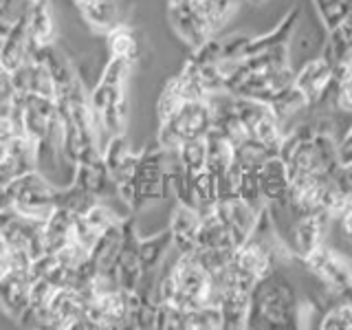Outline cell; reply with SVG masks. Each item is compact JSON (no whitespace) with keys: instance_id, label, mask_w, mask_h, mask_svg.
Masks as SVG:
<instances>
[{"instance_id":"obj_41","label":"cell","mask_w":352,"mask_h":330,"mask_svg":"<svg viewBox=\"0 0 352 330\" xmlns=\"http://www.w3.org/2000/svg\"><path fill=\"white\" fill-rule=\"evenodd\" d=\"M247 3H249V5H262L264 0H247Z\"/></svg>"},{"instance_id":"obj_8","label":"cell","mask_w":352,"mask_h":330,"mask_svg":"<svg viewBox=\"0 0 352 330\" xmlns=\"http://www.w3.org/2000/svg\"><path fill=\"white\" fill-rule=\"evenodd\" d=\"M214 212L220 220H223L231 234H234L238 245H242V242L249 238L253 225H256V218H258L256 209L249 207L236 192H220L216 198Z\"/></svg>"},{"instance_id":"obj_14","label":"cell","mask_w":352,"mask_h":330,"mask_svg":"<svg viewBox=\"0 0 352 330\" xmlns=\"http://www.w3.org/2000/svg\"><path fill=\"white\" fill-rule=\"evenodd\" d=\"M27 29L33 47H51L58 38V29H55L53 9L49 0H33L27 7Z\"/></svg>"},{"instance_id":"obj_11","label":"cell","mask_w":352,"mask_h":330,"mask_svg":"<svg viewBox=\"0 0 352 330\" xmlns=\"http://www.w3.org/2000/svg\"><path fill=\"white\" fill-rule=\"evenodd\" d=\"M258 183L267 205L289 209V172H286V163L278 154L260 165Z\"/></svg>"},{"instance_id":"obj_5","label":"cell","mask_w":352,"mask_h":330,"mask_svg":"<svg viewBox=\"0 0 352 330\" xmlns=\"http://www.w3.org/2000/svg\"><path fill=\"white\" fill-rule=\"evenodd\" d=\"M139 231L135 218H124L121 220V247L115 260V278L119 289H124L126 293L137 291V286L141 284L143 269L139 260Z\"/></svg>"},{"instance_id":"obj_43","label":"cell","mask_w":352,"mask_h":330,"mask_svg":"<svg viewBox=\"0 0 352 330\" xmlns=\"http://www.w3.org/2000/svg\"><path fill=\"white\" fill-rule=\"evenodd\" d=\"M27 3H33V0H27Z\"/></svg>"},{"instance_id":"obj_40","label":"cell","mask_w":352,"mask_h":330,"mask_svg":"<svg viewBox=\"0 0 352 330\" xmlns=\"http://www.w3.org/2000/svg\"><path fill=\"white\" fill-rule=\"evenodd\" d=\"M5 152H7V148L3 146V143H0V161H3V157H5Z\"/></svg>"},{"instance_id":"obj_25","label":"cell","mask_w":352,"mask_h":330,"mask_svg":"<svg viewBox=\"0 0 352 330\" xmlns=\"http://www.w3.org/2000/svg\"><path fill=\"white\" fill-rule=\"evenodd\" d=\"M97 203H99L97 194L84 190V187H80L73 181L66 187H58V207L69 209V212H73L75 216L86 214L88 209L95 207Z\"/></svg>"},{"instance_id":"obj_31","label":"cell","mask_w":352,"mask_h":330,"mask_svg":"<svg viewBox=\"0 0 352 330\" xmlns=\"http://www.w3.org/2000/svg\"><path fill=\"white\" fill-rule=\"evenodd\" d=\"M53 256L58 258V262L64 269L77 273L84 264H88V260H91V249H86L77 240H71V242H66L58 253H53Z\"/></svg>"},{"instance_id":"obj_33","label":"cell","mask_w":352,"mask_h":330,"mask_svg":"<svg viewBox=\"0 0 352 330\" xmlns=\"http://www.w3.org/2000/svg\"><path fill=\"white\" fill-rule=\"evenodd\" d=\"M220 42H223V60H242V58H247L251 36L236 33V36H229Z\"/></svg>"},{"instance_id":"obj_32","label":"cell","mask_w":352,"mask_h":330,"mask_svg":"<svg viewBox=\"0 0 352 330\" xmlns=\"http://www.w3.org/2000/svg\"><path fill=\"white\" fill-rule=\"evenodd\" d=\"M130 143H128V137L126 135H115V137H110L108 143H106V148L102 152V157H104V163H106V168L108 172H113L117 165L124 161L128 154H130Z\"/></svg>"},{"instance_id":"obj_29","label":"cell","mask_w":352,"mask_h":330,"mask_svg":"<svg viewBox=\"0 0 352 330\" xmlns=\"http://www.w3.org/2000/svg\"><path fill=\"white\" fill-rule=\"evenodd\" d=\"M223 328V313L218 306L192 308L183 313V330H216Z\"/></svg>"},{"instance_id":"obj_17","label":"cell","mask_w":352,"mask_h":330,"mask_svg":"<svg viewBox=\"0 0 352 330\" xmlns=\"http://www.w3.org/2000/svg\"><path fill=\"white\" fill-rule=\"evenodd\" d=\"M172 249V231L170 227L159 231V234L141 238L139 240V260L143 275H157L161 269V264L168 258V253Z\"/></svg>"},{"instance_id":"obj_28","label":"cell","mask_w":352,"mask_h":330,"mask_svg":"<svg viewBox=\"0 0 352 330\" xmlns=\"http://www.w3.org/2000/svg\"><path fill=\"white\" fill-rule=\"evenodd\" d=\"M335 302L324 308L319 328L322 330H352V304H348L344 297H339L335 291Z\"/></svg>"},{"instance_id":"obj_13","label":"cell","mask_w":352,"mask_h":330,"mask_svg":"<svg viewBox=\"0 0 352 330\" xmlns=\"http://www.w3.org/2000/svg\"><path fill=\"white\" fill-rule=\"evenodd\" d=\"M31 51V38L27 29V11L16 22H11V27L5 36L3 47H0V66L9 73L16 71L20 64H25Z\"/></svg>"},{"instance_id":"obj_12","label":"cell","mask_w":352,"mask_h":330,"mask_svg":"<svg viewBox=\"0 0 352 330\" xmlns=\"http://www.w3.org/2000/svg\"><path fill=\"white\" fill-rule=\"evenodd\" d=\"M198 227H201V212L192 205L176 203L170 220L172 249H176L179 253H192L196 249Z\"/></svg>"},{"instance_id":"obj_42","label":"cell","mask_w":352,"mask_h":330,"mask_svg":"<svg viewBox=\"0 0 352 330\" xmlns=\"http://www.w3.org/2000/svg\"><path fill=\"white\" fill-rule=\"evenodd\" d=\"M82 3H86V0H75V5H82Z\"/></svg>"},{"instance_id":"obj_7","label":"cell","mask_w":352,"mask_h":330,"mask_svg":"<svg viewBox=\"0 0 352 330\" xmlns=\"http://www.w3.org/2000/svg\"><path fill=\"white\" fill-rule=\"evenodd\" d=\"M168 16H170L174 31L179 33L192 49L201 47L205 40L214 38L203 18L201 0H168Z\"/></svg>"},{"instance_id":"obj_3","label":"cell","mask_w":352,"mask_h":330,"mask_svg":"<svg viewBox=\"0 0 352 330\" xmlns=\"http://www.w3.org/2000/svg\"><path fill=\"white\" fill-rule=\"evenodd\" d=\"M5 187L11 196L14 209L22 216L47 220L53 209L58 207V187L40 170L20 174Z\"/></svg>"},{"instance_id":"obj_20","label":"cell","mask_w":352,"mask_h":330,"mask_svg":"<svg viewBox=\"0 0 352 330\" xmlns=\"http://www.w3.org/2000/svg\"><path fill=\"white\" fill-rule=\"evenodd\" d=\"M73 183H77L84 190L97 194L102 198L113 185V179H110V172L104 163V157H99L95 161H86V163H75L73 165Z\"/></svg>"},{"instance_id":"obj_39","label":"cell","mask_w":352,"mask_h":330,"mask_svg":"<svg viewBox=\"0 0 352 330\" xmlns=\"http://www.w3.org/2000/svg\"><path fill=\"white\" fill-rule=\"evenodd\" d=\"M339 297H344V300H346L348 304H352V286H350V289H348V291H344V293H341Z\"/></svg>"},{"instance_id":"obj_22","label":"cell","mask_w":352,"mask_h":330,"mask_svg":"<svg viewBox=\"0 0 352 330\" xmlns=\"http://www.w3.org/2000/svg\"><path fill=\"white\" fill-rule=\"evenodd\" d=\"M119 247H121V223L108 227L95 242V247L91 249V262L97 273H115L113 269H115Z\"/></svg>"},{"instance_id":"obj_2","label":"cell","mask_w":352,"mask_h":330,"mask_svg":"<svg viewBox=\"0 0 352 330\" xmlns=\"http://www.w3.org/2000/svg\"><path fill=\"white\" fill-rule=\"evenodd\" d=\"M159 137L157 143L165 150H176L183 141L190 139H205V135L214 126V110L205 99H190L181 104L172 117L159 121Z\"/></svg>"},{"instance_id":"obj_23","label":"cell","mask_w":352,"mask_h":330,"mask_svg":"<svg viewBox=\"0 0 352 330\" xmlns=\"http://www.w3.org/2000/svg\"><path fill=\"white\" fill-rule=\"evenodd\" d=\"M249 306H251V293H245V291H223V300H220L223 328L225 330L247 328Z\"/></svg>"},{"instance_id":"obj_35","label":"cell","mask_w":352,"mask_h":330,"mask_svg":"<svg viewBox=\"0 0 352 330\" xmlns=\"http://www.w3.org/2000/svg\"><path fill=\"white\" fill-rule=\"evenodd\" d=\"M341 218V225H344V231H346V236L352 240V198L346 203V207L341 209V214L337 216Z\"/></svg>"},{"instance_id":"obj_9","label":"cell","mask_w":352,"mask_h":330,"mask_svg":"<svg viewBox=\"0 0 352 330\" xmlns=\"http://www.w3.org/2000/svg\"><path fill=\"white\" fill-rule=\"evenodd\" d=\"M330 216L326 209L317 207L311 212L300 214L295 218L293 225V236H295V256L300 262H304L311 253L324 245V234L330 223Z\"/></svg>"},{"instance_id":"obj_19","label":"cell","mask_w":352,"mask_h":330,"mask_svg":"<svg viewBox=\"0 0 352 330\" xmlns=\"http://www.w3.org/2000/svg\"><path fill=\"white\" fill-rule=\"evenodd\" d=\"M300 16H302V5H295L289 14L280 20V25L275 29H271L269 33H264V36L251 38L247 55H258V53H264L269 49L282 47V44H289L291 36H293V29H295L297 22H300Z\"/></svg>"},{"instance_id":"obj_10","label":"cell","mask_w":352,"mask_h":330,"mask_svg":"<svg viewBox=\"0 0 352 330\" xmlns=\"http://www.w3.org/2000/svg\"><path fill=\"white\" fill-rule=\"evenodd\" d=\"M31 271L27 269H9L0 278V308L9 315L14 322H20L29 306V293H31Z\"/></svg>"},{"instance_id":"obj_6","label":"cell","mask_w":352,"mask_h":330,"mask_svg":"<svg viewBox=\"0 0 352 330\" xmlns=\"http://www.w3.org/2000/svg\"><path fill=\"white\" fill-rule=\"evenodd\" d=\"M304 264L337 295H341L352 286V262L346 260L335 249H330L326 242L322 247H317L304 260Z\"/></svg>"},{"instance_id":"obj_34","label":"cell","mask_w":352,"mask_h":330,"mask_svg":"<svg viewBox=\"0 0 352 330\" xmlns=\"http://www.w3.org/2000/svg\"><path fill=\"white\" fill-rule=\"evenodd\" d=\"M18 135H25V132L20 130L18 121L11 117V110L9 113H0V143L7 146V143L14 141Z\"/></svg>"},{"instance_id":"obj_18","label":"cell","mask_w":352,"mask_h":330,"mask_svg":"<svg viewBox=\"0 0 352 330\" xmlns=\"http://www.w3.org/2000/svg\"><path fill=\"white\" fill-rule=\"evenodd\" d=\"M205 150H207V170L212 172L216 179H223L236 157L234 143H231L220 130L212 128L205 135Z\"/></svg>"},{"instance_id":"obj_27","label":"cell","mask_w":352,"mask_h":330,"mask_svg":"<svg viewBox=\"0 0 352 330\" xmlns=\"http://www.w3.org/2000/svg\"><path fill=\"white\" fill-rule=\"evenodd\" d=\"M236 9H238V0H201L203 18L212 36H216L227 25L229 18L236 14Z\"/></svg>"},{"instance_id":"obj_24","label":"cell","mask_w":352,"mask_h":330,"mask_svg":"<svg viewBox=\"0 0 352 330\" xmlns=\"http://www.w3.org/2000/svg\"><path fill=\"white\" fill-rule=\"evenodd\" d=\"M108 51H110V58H121V60H128L135 64L139 58L137 33L121 22L119 27H115L108 33Z\"/></svg>"},{"instance_id":"obj_16","label":"cell","mask_w":352,"mask_h":330,"mask_svg":"<svg viewBox=\"0 0 352 330\" xmlns=\"http://www.w3.org/2000/svg\"><path fill=\"white\" fill-rule=\"evenodd\" d=\"M77 7L82 11L86 25L97 33L108 36L115 27L121 25L119 0H86Z\"/></svg>"},{"instance_id":"obj_38","label":"cell","mask_w":352,"mask_h":330,"mask_svg":"<svg viewBox=\"0 0 352 330\" xmlns=\"http://www.w3.org/2000/svg\"><path fill=\"white\" fill-rule=\"evenodd\" d=\"M9 27H11V25H0V47H3V42H5V36H7Z\"/></svg>"},{"instance_id":"obj_30","label":"cell","mask_w":352,"mask_h":330,"mask_svg":"<svg viewBox=\"0 0 352 330\" xmlns=\"http://www.w3.org/2000/svg\"><path fill=\"white\" fill-rule=\"evenodd\" d=\"M313 3L328 31L337 29L341 25V20H344L346 14L352 9V0H313Z\"/></svg>"},{"instance_id":"obj_1","label":"cell","mask_w":352,"mask_h":330,"mask_svg":"<svg viewBox=\"0 0 352 330\" xmlns=\"http://www.w3.org/2000/svg\"><path fill=\"white\" fill-rule=\"evenodd\" d=\"M297 297L291 282L275 269L264 280H258L251 293L247 328H297Z\"/></svg>"},{"instance_id":"obj_4","label":"cell","mask_w":352,"mask_h":330,"mask_svg":"<svg viewBox=\"0 0 352 330\" xmlns=\"http://www.w3.org/2000/svg\"><path fill=\"white\" fill-rule=\"evenodd\" d=\"M137 212L148 203L159 201L168 187V174H165V148L159 143L148 146L139 152V168H137Z\"/></svg>"},{"instance_id":"obj_21","label":"cell","mask_w":352,"mask_h":330,"mask_svg":"<svg viewBox=\"0 0 352 330\" xmlns=\"http://www.w3.org/2000/svg\"><path fill=\"white\" fill-rule=\"evenodd\" d=\"M42 60L47 64V69L55 82V97L60 93L71 91V88L80 82V75L75 73L73 64L58 47H55V44H51V47H42Z\"/></svg>"},{"instance_id":"obj_36","label":"cell","mask_w":352,"mask_h":330,"mask_svg":"<svg viewBox=\"0 0 352 330\" xmlns=\"http://www.w3.org/2000/svg\"><path fill=\"white\" fill-rule=\"evenodd\" d=\"M9 271V253H7V245L5 240L0 238V278Z\"/></svg>"},{"instance_id":"obj_37","label":"cell","mask_w":352,"mask_h":330,"mask_svg":"<svg viewBox=\"0 0 352 330\" xmlns=\"http://www.w3.org/2000/svg\"><path fill=\"white\" fill-rule=\"evenodd\" d=\"M11 207H14V203H11V196L7 192V187L0 185V212H3V209H11Z\"/></svg>"},{"instance_id":"obj_26","label":"cell","mask_w":352,"mask_h":330,"mask_svg":"<svg viewBox=\"0 0 352 330\" xmlns=\"http://www.w3.org/2000/svg\"><path fill=\"white\" fill-rule=\"evenodd\" d=\"M176 154H179V161L183 165L185 174L190 176V181L196 174H201L203 170H207V150H205V139H190L183 141L179 148H176Z\"/></svg>"},{"instance_id":"obj_15","label":"cell","mask_w":352,"mask_h":330,"mask_svg":"<svg viewBox=\"0 0 352 330\" xmlns=\"http://www.w3.org/2000/svg\"><path fill=\"white\" fill-rule=\"evenodd\" d=\"M75 214L64 207H55L51 216L42 223V242L44 253H58L66 242L73 240Z\"/></svg>"}]
</instances>
